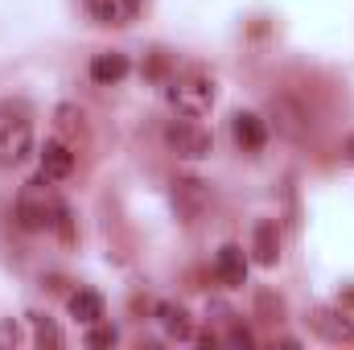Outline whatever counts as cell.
<instances>
[{"instance_id":"obj_5","label":"cell","mask_w":354,"mask_h":350,"mask_svg":"<svg viewBox=\"0 0 354 350\" xmlns=\"http://www.w3.org/2000/svg\"><path fill=\"white\" fill-rule=\"evenodd\" d=\"M231 136L243 153H260L268 145V120L256 111H235L231 116Z\"/></svg>"},{"instance_id":"obj_1","label":"cell","mask_w":354,"mask_h":350,"mask_svg":"<svg viewBox=\"0 0 354 350\" xmlns=\"http://www.w3.org/2000/svg\"><path fill=\"white\" fill-rule=\"evenodd\" d=\"M33 153V116L17 99H0V165H21Z\"/></svg>"},{"instance_id":"obj_16","label":"cell","mask_w":354,"mask_h":350,"mask_svg":"<svg viewBox=\"0 0 354 350\" xmlns=\"http://www.w3.org/2000/svg\"><path fill=\"white\" fill-rule=\"evenodd\" d=\"M4 342H17V326H12V322L0 326V347H4Z\"/></svg>"},{"instance_id":"obj_10","label":"cell","mask_w":354,"mask_h":350,"mask_svg":"<svg viewBox=\"0 0 354 350\" xmlns=\"http://www.w3.org/2000/svg\"><path fill=\"white\" fill-rule=\"evenodd\" d=\"M252 252H256V264H264V268H272V264L280 260V231H276L272 219H260V223H256V243H252Z\"/></svg>"},{"instance_id":"obj_13","label":"cell","mask_w":354,"mask_h":350,"mask_svg":"<svg viewBox=\"0 0 354 350\" xmlns=\"http://www.w3.org/2000/svg\"><path fill=\"white\" fill-rule=\"evenodd\" d=\"M313 326H317L326 338H334V342H354V326L351 322H338V313H326V309H322V313L313 317Z\"/></svg>"},{"instance_id":"obj_15","label":"cell","mask_w":354,"mask_h":350,"mask_svg":"<svg viewBox=\"0 0 354 350\" xmlns=\"http://www.w3.org/2000/svg\"><path fill=\"white\" fill-rule=\"evenodd\" d=\"M115 338H120V334H115L111 326H99V322H95L91 334H87V347H115Z\"/></svg>"},{"instance_id":"obj_12","label":"cell","mask_w":354,"mask_h":350,"mask_svg":"<svg viewBox=\"0 0 354 350\" xmlns=\"http://www.w3.org/2000/svg\"><path fill=\"white\" fill-rule=\"evenodd\" d=\"M157 317H161V326H165L169 338H189V334H194L189 313H185L181 305H157Z\"/></svg>"},{"instance_id":"obj_9","label":"cell","mask_w":354,"mask_h":350,"mask_svg":"<svg viewBox=\"0 0 354 350\" xmlns=\"http://www.w3.org/2000/svg\"><path fill=\"white\" fill-rule=\"evenodd\" d=\"M128 71H132V62H128V54H120V50H107V54H95V58H91V79H95L99 87L120 83Z\"/></svg>"},{"instance_id":"obj_2","label":"cell","mask_w":354,"mask_h":350,"mask_svg":"<svg viewBox=\"0 0 354 350\" xmlns=\"http://www.w3.org/2000/svg\"><path fill=\"white\" fill-rule=\"evenodd\" d=\"M165 99L177 116H206L214 107V79L202 66H189L165 83Z\"/></svg>"},{"instance_id":"obj_17","label":"cell","mask_w":354,"mask_h":350,"mask_svg":"<svg viewBox=\"0 0 354 350\" xmlns=\"http://www.w3.org/2000/svg\"><path fill=\"white\" fill-rule=\"evenodd\" d=\"M342 157H346V161H351V165H354V132H351V136H346V145H342Z\"/></svg>"},{"instance_id":"obj_8","label":"cell","mask_w":354,"mask_h":350,"mask_svg":"<svg viewBox=\"0 0 354 350\" xmlns=\"http://www.w3.org/2000/svg\"><path fill=\"white\" fill-rule=\"evenodd\" d=\"M145 0H87V12L99 25H132Z\"/></svg>"},{"instance_id":"obj_14","label":"cell","mask_w":354,"mask_h":350,"mask_svg":"<svg viewBox=\"0 0 354 350\" xmlns=\"http://www.w3.org/2000/svg\"><path fill=\"white\" fill-rule=\"evenodd\" d=\"M33 334H37V347H62V330L50 317H33Z\"/></svg>"},{"instance_id":"obj_7","label":"cell","mask_w":354,"mask_h":350,"mask_svg":"<svg viewBox=\"0 0 354 350\" xmlns=\"http://www.w3.org/2000/svg\"><path fill=\"white\" fill-rule=\"evenodd\" d=\"M41 174L50 177V181H62V177L75 174V149L62 140V136H54V140H46L41 145Z\"/></svg>"},{"instance_id":"obj_4","label":"cell","mask_w":354,"mask_h":350,"mask_svg":"<svg viewBox=\"0 0 354 350\" xmlns=\"http://www.w3.org/2000/svg\"><path fill=\"white\" fill-rule=\"evenodd\" d=\"M165 145L174 149L181 161H202V157H210V153H214V136H210L194 116L174 120V124L165 128Z\"/></svg>"},{"instance_id":"obj_3","label":"cell","mask_w":354,"mask_h":350,"mask_svg":"<svg viewBox=\"0 0 354 350\" xmlns=\"http://www.w3.org/2000/svg\"><path fill=\"white\" fill-rule=\"evenodd\" d=\"M50 177L46 174H37L33 181H25L21 185V194H17V227L21 231H50L54 227V214H58V198L50 194V185H46Z\"/></svg>"},{"instance_id":"obj_6","label":"cell","mask_w":354,"mask_h":350,"mask_svg":"<svg viewBox=\"0 0 354 350\" xmlns=\"http://www.w3.org/2000/svg\"><path fill=\"white\" fill-rule=\"evenodd\" d=\"M214 276L227 284V288H243L248 284V252L239 243H223L218 256H214Z\"/></svg>"},{"instance_id":"obj_11","label":"cell","mask_w":354,"mask_h":350,"mask_svg":"<svg viewBox=\"0 0 354 350\" xmlns=\"http://www.w3.org/2000/svg\"><path fill=\"white\" fill-rule=\"evenodd\" d=\"M71 317L79 322V326H95V322H103V297L99 293H91V288H79V293H71Z\"/></svg>"}]
</instances>
